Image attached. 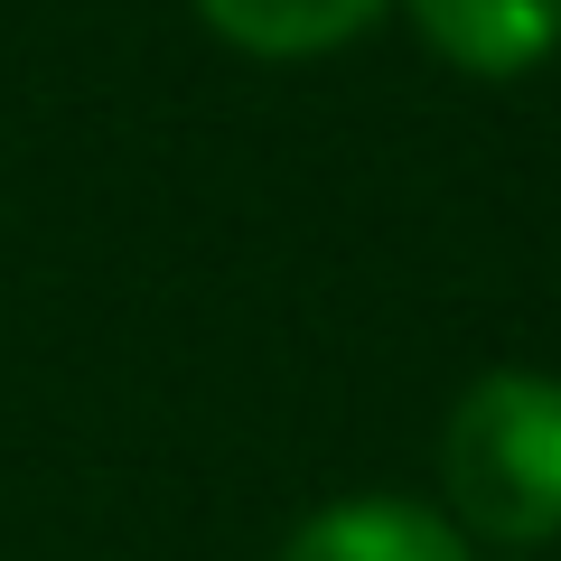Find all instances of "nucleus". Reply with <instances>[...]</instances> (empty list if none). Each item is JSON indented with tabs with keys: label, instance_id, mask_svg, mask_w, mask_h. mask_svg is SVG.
Listing matches in <instances>:
<instances>
[{
	"label": "nucleus",
	"instance_id": "1",
	"mask_svg": "<svg viewBox=\"0 0 561 561\" xmlns=\"http://www.w3.org/2000/svg\"><path fill=\"white\" fill-rule=\"evenodd\" d=\"M449 505L486 542H552L561 534V383L496 365L459 393L440 440Z\"/></svg>",
	"mask_w": 561,
	"mask_h": 561
},
{
	"label": "nucleus",
	"instance_id": "4",
	"mask_svg": "<svg viewBox=\"0 0 561 561\" xmlns=\"http://www.w3.org/2000/svg\"><path fill=\"white\" fill-rule=\"evenodd\" d=\"M393 0H197V20L216 28L225 47H243V57H328V47H346L356 28H375Z\"/></svg>",
	"mask_w": 561,
	"mask_h": 561
},
{
	"label": "nucleus",
	"instance_id": "3",
	"mask_svg": "<svg viewBox=\"0 0 561 561\" xmlns=\"http://www.w3.org/2000/svg\"><path fill=\"white\" fill-rule=\"evenodd\" d=\"M280 561H478V552L449 515H431L412 496H346V505H319L280 542Z\"/></svg>",
	"mask_w": 561,
	"mask_h": 561
},
{
	"label": "nucleus",
	"instance_id": "2",
	"mask_svg": "<svg viewBox=\"0 0 561 561\" xmlns=\"http://www.w3.org/2000/svg\"><path fill=\"white\" fill-rule=\"evenodd\" d=\"M402 10L459 76H486V84L534 76L561 47V0H402Z\"/></svg>",
	"mask_w": 561,
	"mask_h": 561
}]
</instances>
